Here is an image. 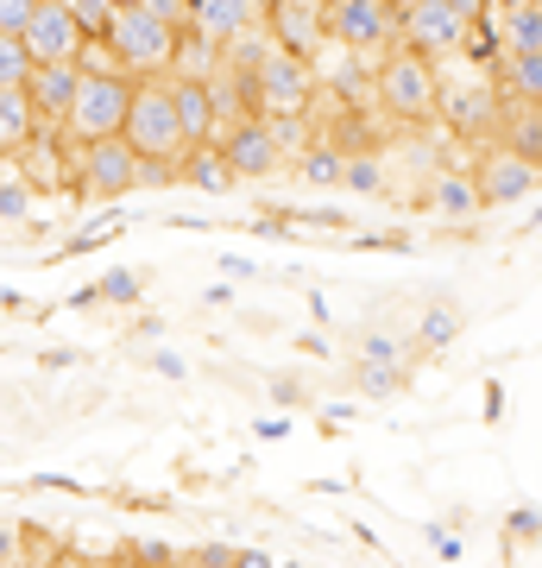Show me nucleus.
I'll return each mask as SVG.
<instances>
[{
  "instance_id": "nucleus-1",
  "label": "nucleus",
  "mask_w": 542,
  "mask_h": 568,
  "mask_svg": "<svg viewBox=\"0 0 542 568\" xmlns=\"http://www.w3.org/2000/svg\"><path fill=\"white\" fill-rule=\"evenodd\" d=\"M108 51L121 63V77H164L171 70V44H177V26H164L158 13H145L140 0H114V13H108Z\"/></svg>"
},
{
  "instance_id": "nucleus-2",
  "label": "nucleus",
  "mask_w": 542,
  "mask_h": 568,
  "mask_svg": "<svg viewBox=\"0 0 542 568\" xmlns=\"http://www.w3.org/2000/svg\"><path fill=\"white\" fill-rule=\"evenodd\" d=\"M372 89H379V102L391 121L417 126L429 121L436 108H442V77H436V63L417 58V51H398V58L379 63V77H372Z\"/></svg>"
},
{
  "instance_id": "nucleus-3",
  "label": "nucleus",
  "mask_w": 542,
  "mask_h": 568,
  "mask_svg": "<svg viewBox=\"0 0 542 568\" xmlns=\"http://www.w3.org/2000/svg\"><path fill=\"white\" fill-rule=\"evenodd\" d=\"M121 140L133 145L140 159H177V152H183V133H177V114H171V89H164V77H140V82H133Z\"/></svg>"
},
{
  "instance_id": "nucleus-4",
  "label": "nucleus",
  "mask_w": 542,
  "mask_h": 568,
  "mask_svg": "<svg viewBox=\"0 0 542 568\" xmlns=\"http://www.w3.org/2000/svg\"><path fill=\"white\" fill-rule=\"evenodd\" d=\"M126 102H133V77H82L76 82V102H70V114H63L58 133H70L76 145L89 140H114L126 121Z\"/></svg>"
},
{
  "instance_id": "nucleus-5",
  "label": "nucleus",
  "mask_w": 542,
  "mask_h": 568,
  "mask_svg": "<svg viewBox=\"0 0 542 568\" xmlns=\"http://www.w3.org/2000/svg\"><path fill=\"white\" fill-rule=\"evenodd\" d=\"M316 63L309 58H290V51H265L259 70H253V114H309V102H316Z\"/></svg>"
},
{
  "instance_id": "nucleus-6",
  "label": "nucleus",
  "mask_w": 542,
  "mask_h": 568,
  "mask_svg": "<svg viewBox=\"0 0 542 568\" xmlns=\"http://www.w3.org/2000/svg\"><path fill=\"white\" fill-rule=\"evenodd\" d=\"M321 39H335L341 51L366 58V51L398 39V7L391 0H328L321 7Z\"/></svg>"
},
{
  "instance_id": "nucleus-7",
  "label": "nucleus",
  "mask_w": 542,
  "mask_h": 568,
  "mask_svg": "<svg viewBox=\"0 0 542 568\" xmlns=\"http://www.w3.org/2000/svg\"><path fill=\"white\" fill-rule=\"evenodd\" d=\"M467 32L473 26L448 7V0H417L410 13H398V39H403V51H417V58H448V51H461L467 44Z\"/></svg>"
},
{
  "instance_id": "nucleus-8",
  "label": "nucleus",
  "mask_w": 542,
  "mask_h": 568,
  "mask_svg": "<svg viewBox=\"0 0 542 568\" xmlns=\"http://www.w3.org/2000/svg\"><path fill=\"white\" fill-rule=\"evenodd\" d=\"M133 178H140V152L121 133L76 145V183H89L95 196H133Z\"/></svg>"
},
{
  "instance_id": "nucleus-9",
  "label": "nucleus",
  "mask_w": 542,
  "mask_h": 568,
  "mask_svg": "<svg viewBox=\"0 0 542 568\" xmlns=\"http://www.w3.org/2000/svg\"><path fill=\"white\" fill-rule=\"evenodd\" d=\"M20 44H25V58L32 63H76L82 32H76V20H70L63 0H39L32 20H25V32H20Z\"/></svg>"
},
{
  "instance_id": "nucleus-10",
  "label": "nucleus",
  "mask_w": 542,
  "mask_h": 568,
  "mask_svg": "<svg viewBox=\"0 0 542 568\" xmlns=\"http://www.w3.org/2000/svg\"><path fill=\"white\" fill-rule=\"evenodd\" d=\"M215 152L227 159V171H234V178H272V171H278V145H272V133H265L259 114L227 121L222 133H215Z\"/></svg>"
},
{
  "instance_id": "nucleus-11",
  "label": "nucleus",
  "mask_w": 542,
  "mask_h": 568,
  "mask_svg": "<svg viewBox=\"0 0 542 568\" xmlns=\"http://www.w3.org/2000/svg\"><path fill=\"white\" fill-rule=\"evenodd\" d=\"M76 82H82L76 63H32V77H25V102H32V121L58 133L63 114H70V102H76Z\"/></svg>"
},
{
  "instance_id": "nucleus-12",
  "label": "nucleus",
  "mask_w": 542,
  "mask_h": 568,
  "mask_svg": "<svg viewBox=\"0 0 542 568\" xmlns=\"http://www.w3.org/2000/svg\"><path fill=\"white\" fill-rule=\"evenodd\" d=\"M473 190H480V209L492 203V209H511V203H523L530 190H536V164H523L518 152H492V159L473 171Z\"/></svg>"
},
{
  "instance_id": "nucleus-13",
  "label": "nucleus",
  "mask_w": 542,
  "mask_h": 568,
  "mask_svg": "<svg viewBox=\"0 0 542 568\" xmlns=\"http://www.w3.org/2000/svg\"><path fill=\"white\" fill-rule=\"evenodd\" d=\"M272 44L316 63L321 51V0H272Z\"/></svg>"
},
{
  "instance_id": "nucleus-14",
  "label": "nucleus",
  "mask_w": 542,
  "mask_h": 568,
  "mask_svg": "<svg viewBox=\"0 0 542 568\" xmlns=\"http://www.w3.org/2000/svg\"><path fill=\"white\" fill-rule=\"evenodd\" d=\"M164 89H171V114H177V133L183 145H215V108H208V89L190 77H164Z\"/></svg>"
},
{
  "instance_id": "nucleus-15",
  "label": "nucleus",
  "mask_w": 542,
  "mask_h": 568,
  "mask_svg": "<svg viewBox=\"0 0 542 568\" xmlns=\"http://www.w3.org/2000/svg\"><path fill=\"white\" fill-rule=\"evenodd\" d=\"M253 13H259V0H190V26L215 44H227L234 32H253Z\"/></svg>"
},
{
  "instance_id": "nucleus-16",
  "label": "nucleus",
  "mask_w": 542,
  "mask_h": 568,
  "mask_svg": "<svg viewBox=\"0 0 542 568\" xmlns=\"http://www.w3.org/2000/svg\"><path fill=\"white\" fill-rule=\"evenodd\" d=\"M422 203L436 209L442 222H473V215H480V190H473V178H461V171H436L429 190H422Z\"/></svg>"
},
{
  "instance_id": "nucleus-17",
  "label": "nucleus",
  "mask_w": 542,
  "mask_h": 568,
  "mask_svg": "<svg viewBox=\"0 0 542 568\" xmlns=\"http://www.w3.org/2000/svg\"><path fill=\"white\" fill-rule=\"evenodd\" d=\"M177 183H196V190H208V196H227L241 178L227 171V159L215 152V145H183L177 152Z\"/></svg>"
},
{
  "instance_id": "nucleus-18",
  "label": "nucleus",
  "mask_w": 542,
  "mask_h": 568,
  "mask_svg": "<svg viewBox=\"0 0 542 568\" xmlns=\"http://www.w3.org/2000/svg\"><path fill=\"white\" fill-rule=\"evenodd\" d=\"M32 133H39V121H32L25 89H0V152H20Z\"/></svg>"
},
{
  "instance_id": "nucleus-19",
  "label": "nucleus",
  "mask_w": 542,
  "mask_h": 568,
  "mask_svg": "<svg viewBox=\"0 0 542 568\" xmlns=\"http://www.w3.org/2000/svg\"><path fill=\"white\" fill-rule=\"evenodd\" d=\"M504 89H511L523 108H536V95H542V51H511V58H504Z\"/></svg>"
},
{
  "instance_id": "nucleus-20",
  "label": "nucleus",
  "mask_w": 542,
  "mask_h": 568,
  "mask_svg": "<svg viewBox=\"0 0 542 568\" xmlns=\"http://www.w3.org/2000/svg\"><path fill=\"white\" fill-rule=\"evenodd\" d=\"M504 152H518L523 164H536L542 159V114L536 108H523V114H504Z\"/></svg>"
},
{
  "instance_id": "nucleus-21",
  "label": "nucleus",
  "mask_w": 542,
  "mask_h": 568,
  "mask_svg": "<svg viewBox=\"0 0 542 568\" xmlns=\"http://www.w3.org/2000/svg\"><path fill=\"white\" fill-rule=\"evenodd\" d=\"M335 190H354V196H379V190H385L379 152H354V159H341V183H335Z\"/></svg>"
},
{
  "instance_id": "nucleus-22",
  "label": "nucleus",
  "mask_w": 542,
  "mask_h": 568,
  "mask_svg": "<svg viewBox=\"0 0 542 568\" xmlns=\"http://www.w3.org/2000/svg\"><path fill=\"white\" fill-rule=\"evenodd\" d=\"M504 51H542V7L536 0L511 7V20H504Z\"/></svg>"
},
{
  "instance_id": "nucleus-23",
  "label": "nucleus",
  "mask_w": 542,
  "mask_h": 568,
  "mask_svg": "<svg viewBox=\"0 0 542 568\" xmlns=\"http://www.w3.org/2000/svg\"><path fill=\"white\" fill-rule=\"evenodd\" d=\"M303 183H316V190H335V183H341V152L328 140L303 145Z\"/></svg>"
},
{
  "instance_id": "nucleus-24",
  "label": "nucleus",
  "mask_w": 542,
  "mask_h": 568,
  "mask_svg": "<svg viewBox=\"0 0 542 568\" xmlns=\"http://www.w3.org/2000/svg\"><path fill=\"white\" fill-rule=\"evenodd\" d=\"M448 114H454V126H467V133L499 121V108H492V95H485V89H467V95H454V102H448Z\"/></svg>"
},
{
  "instance_id": "nucleus-25",
  "label": "nucleus",
  "mask_w": 542,
  "mask_h": 568,
  "mask_svg": "<svg viewBox=\"0 0 542 568\" xmlns=\"http://www.w3.org/2000/svg\"><path fill=\"white\" fill-rule=\"evenodd\" d=\"M25 215H32V183L13 171V178H0V227L25 222Z\"/></svg>"
},
{
  "instance_id": "nucleus-26",
  "label": "nucleus",
  "mask_w": 542,
  "mask_h": 568,
  "mask_svg": "<svg viewBox=\"0 0 542 568\" xmlns=\"http://www.w3.org/2000/svg\"><path fill=\"white\" fill-rule=\"evenodd\" d=\"M32 77V58H25V44L13 32H0V89H25Z\"/></svg>"
},
{
  "instance_id": "nucleus-27",
  "label": "nucleus",
  "mask_w": 542,
  "mask_h": 568,
  "mask_svg": "<svg viewBox=\"0 0 542 568\" xmlns=\"http://www.w3.org/2000/svg\"><path fill=\"white\" fill-rule=\"evenodd\" d=\"M70 7V20H76L82 39H101L108 32V13H114V0H63Z\"/></svg>"
},
{
  "instance_id": "nucleus-28",
  "label": "nucleus",
  "mask_w": 542,
  "mask_h": 568,
  "mask_svg": "<svg viewBox=\"0 0 542 568\" xmlns=\"http://www.w3.org/2000/svg\"><path fill=\"white\" fill-rule=\"evenodd\" d=\"M417 335H422V347H448L454 335H461V316H454V310H429V316L417 323Z\"/></svg>"
},
{
  "instance_id": "nucleus-29",
  "label": "nucleus",
  "mask_w": 542,
  "mask_h": 568,
  "mask_svg": "<svg viewBox=\"0 0 542 568\" xmlns=\"http://www.w3.org/2000/svg\"><path fill=\"white\" fill-rule=\"evenodd\" d=\"M76 70H82V77H114L121 63H114V51H108V39H82V51H76Z\"/></svg>"
},
{
  "instance_id": "nucleus-30",
  "label": "nucleus",
  "mask_w": 542,
  "mask_h": 568,
  "mask_svg": "<svg viewBox=\"0 0 542 568\" xmlns=\"http://www.w3.org/2000/svg\"><path fill=\"white\" fill-rule=\"evenodd\" d=\"M89 297H114V304H133V297H140V272H108V278L89 291ZM89 297H82V304H89Z\"/></svg>"
},
{
  "instance_id": "nucleus-31",
  "label": "nucleus",
  "mask_w": 542,
  "mask_h": 568,
  "mask_svg": "<svg viewBox=\"0 0 542 568\" xmlns=\"http://www.w3.org/2000/svg\"><path fill=\"white\" fill-rule=\"evenodd\" d=\"M171 183H177V159H140L133 190H171Z\"/></svg>"
},
{
  "instance_id": "nucleus-32",
  "label": "nucleus",
  "mask_w": 542,
  "mask_h": 568,
  "mask_svg": "<svg viewBox=\"0 0 542 568\" xmlns=\"http://www.w3.org/2000/svg\"><path fill=\"white\" fill-rule=\"evenodd\" d=\"M398 386H403V366H366V373H360V392H366V398H391Z\"/></svg>"
},
{
  "instance_id": "nucleus-33",
  "label": "nucleus",
  "mask_w": 542,
  "mask_h": 568,
  "mask_svg": "<svg viewBox=\"0 0 542 568\" xmlns=\"http://www.w3.org/2000/svg\"><path fill=\"white\" fill-rule=\"evenodd\" d=\"M360 354H366L372 366H398V361H403V347L391 342V335H366V342H360Z\"/></svg>"
},
{
  "instance_id": "nucleus-34",
  "label": "nucleus",
  "mask_w": 542,
  "mask_h": 568,
  "mask_svg": "<svg viewBox=\"0 0 542 568\" xmlns=\"http://www.w3.org/2000/svg\"><path fill=\"white\" fill-rule=\"evenodd\" d=\"M504 537H511V544H536V506L511 511V518H504Z\"/></svg>"
},
{
  "instance_id": "nucleus-35",
  "label": "nucleus",
  "mask_w": 542,
  "mask_h": 568,
  "mask_svg": "<svg viewBox=\"0 0 542 568\" xmlns=\"http://www.w3.org/2000/svg\"><path fill=\"white\" fill-rule=\"evenodd\" d=\"M272 405H278V410H297V405H303V386H297V379H272Z\"/></svg>"
},
{
  "instance_id": "nucleus-36",
  "label": "nucleus",
  "mask_w": 542,
  "mask_h": 568,
  "mask_svg": "<svg viewBox=\"0 0 542 568\" xmlns=\"http://www.w3.org/2000/svg\"><path fill=\"white\" fill-rule=\"evenodd\" d=\"M20 556H25L20 530H13V525H0V568H7V562H20Z\"/></svg>"
},
{
  "instance_id": "nucleus-37",
  "label": "nucleus",
  "mask_w": 542,
  "mask_h": 568,
  "mask_svg": "<svg viewBox=\"0 0 542 568\" xmlns=\"http://www.w3.org/2000/svg\"><path fill=\"white\" fill-rule=\"evenodd\" d=\"M196 568H234V549H227V544H208V549L196 556Z\"/></svg>"
},
{
  "instance_id": "nucleus-38",
  "label": "nucleus",
  "mask_w": 542,
  "mask_h": 568,
  "mask_svg": "<svg viewBox=\"0 0 542 568\" xmlns=\"http://www.w3.org/2000/svg\"><path fill=\"white\" fill-rule=\"evenodd\" d=\"M253 436H265V443H284V436H290V424H284V417H259V429H253Z\"/></svg>"
},
{
  "instance_id": "nucleus-39",
  "label": "nucleus",
  "mask_w": 542,
  "mask_h": 568,
  "mask_svg": "<svg viewBox=\"0 0 542 568\" xmlns=\"http://www.w3.org/2000/svg\"><path fill=\"white\" fill-rule=\"evenodd\" d=\"M152 366H158L164 379H183V373H190V366H183L177 354H152Z\"/></svg>"
},
{
  "instance_id": "nucleus-40",
  "label": "nucleus",
  "mask_w": 542,
  "mask_h": 568,
  "mask_svg": "<svg viewBox=\"0 0 542 568\" xmlns=\"http://www.w3.org/2000/svg\"><path fill=\"white\" fill-rule=\"evenodd\" d=\"M234 568H278V562H272L265 549H241V556H234Z\"/></svg>"
},
{
  "instance_id": "nucleus-41",
  "label": "nucleus",
  "mask_w": 542,
  "mask_h": 568,
  "mask_svg": "<svg viewBox=\"0 0 542 568\" xmlns=\"http://www.w3.org/2000/svg\"><path fill=\"white\" fill-rule=\"evenodd\" d=\"M429 544H436V556H448V562H454V556H461V544H454V537H448V530H429Z\"/></svg>"
},
{
  "instance_id": "nucleus-42",
  "label": "nucleus",
  "mask_w": 542,
  "mask_h": 568,
  "mask_svg": "<svg viewBox=\"0 0 542 568\" xmlns=\"http://www.w3.org/2000/svg\"><path fill=\"white\" fill-rule=\"evenodd\" d=\"M222 272H234V278H259V265H253V260H234V253L222 260Z\"/></svg>"
},
{
  "instance_id": "nucleus-43",
  "label": "nucleus",
  "mask_w": 542,
  "mask_h": 568,
  "mask_svg": "<svg viewBox=\"0 0 542 568\" xmlns=\"http://www.w3.org/2000/svg\"><path fill=\"white\" fill-rule=\"evenodd\" d=\"M448 7H454V13H461V20H467V26L480 20V0H448Z\"/></svg>"
},
{
  "instance_id": "nucleus-44",
  "label": "nucleus",
  "mask_w": 542,
  "mask_h": 568,
  "mask_svg": "<svg viewBox=\"0 0 542 568\" xmlns=\"http://www.w3.org/2000/svg\"><path fill=\"white\" fill-rule=\"evenodd\" d=\"M391 7H398V13H410V7H417V0H391Z\"/></svg>"
},
{
  "instance_id": "nucleus-45",
  "label": "nucleus",
  "mask_w": 542,
  "mask_h": 568,
  "mask_svg": "<svg viewBox=\"0 0 542 568\" xmlns=\"http://www.w3.org/2000/svg\"><path fill=\"white\" fill-rule=\"evenodd\" d=\"M7 568H25V562H7Z\"/></svg>"
}]
</instances>
